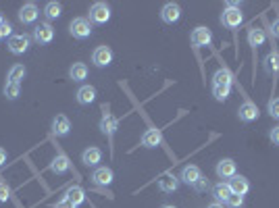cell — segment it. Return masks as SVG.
<instances>
[{
  "label": "cell",
  "instance_id": "cell-36",
  "mask_svg": "<svg viewBox=\"0 0 279 208\" xmlns=\"http://www.w3.org/2000/svg\"><path fill=\"white\" fill-rule=\"evenodd\" d=\"M192 187H194L196 192H206V189H208V181H206L204 177H200V179H198V181H196V183L192 185Z\"/></svg>",
  "mask_w": 279,
  "mask_h": 208
},
{
  "label": "cell",
  "instance_id": "cell-20",
  "mask_svg": "<svg viewBox=\"0 0 279 208\" xmlns=\"http://www.w3.org/2000/svg\"><path fill=\"white\" fill-rule=\"evenodd\" d=\"M96 100V88L94 85H82L80 90H77V102L84 104V106H88Z\"/></svg>",
  "mask_w": 279,
  "mask_h": 208
},
{
  "label": "cell",
  "instance_id": "cell-15",
  "mask_svg": "<svg viewBox=\"0 0 279 208\" xmlns=\"http://www.w3.org/2000/svg\"><path fill=\"white\" fill-rule=\"evenodd\" d=\"M38 6L33 4V2H28V4H23L21 8H19V21L21 23H33L38 19Z\"/></svg>",
  "mask_w": 279,
  "mask_h": 208
},
{
  "label": "cell",
  "instance_id": "cell-5",
  "mask_svg": "<svg viewBox=\"0 0 279 208\" xmlns=\"http://www.w3.org/2000/svg\"><path fill=\"white\" fill-rule=\"evenodd\" d=\"M192 44H194L196 48H202V46H208L213 42V31L208 27H196L194 31H192Z\"/></svg>",
  "mask_w": 279,
  "mask_h": 208
},
{
  "label": "cell",
  "instance_id": "cell-23",
  "mask_svg": "<svg viewBox=\"0 0 279 208\" xmlns=\"http://www.w3.org/2000/svg\"><path fill=\"white\" fill-rule=\"evenodd\" d=\"M231 83H233V75L229 69H219L213 77V85H229L231 88Z\"/></svg>",
  "mask_w": 279,
  "mask_h": 208
},
{
  "label": "cell",
  "instance_id": "cell-39",
  "mask_svg": "<svg viewBox=\"0 0 279 208\" xmlns=\"http://www.w3.org/2000/svg\"><path fill=\"white\" fill-rule=\"evenodd\" d=\"M271 31H273V36H275V38H279V19H275V21H273Z\"/></svg>",
  "mask_w": 279,
  "mask_h": 208
},
{
  "label": "cell",
  "instance_id": "cell-30",
  "mask_svg": "<svg viewBox=\"0 0 279 208\" xmlns=\"http://www.w3.org/2000/svg\"><path fill=\"white\" fill-rule=\"evenodd\" d=\"M265 67H267L269 73H277L279 71V54H277V50H273L271 54L267 56V65Z\"/></svg>",
  "mask_w": 279,
  "mask_h": 208
},
{
  "label": "cell",
  "instance_id": "cell-4",
  "mask_svg": "<svg viewBox=\"0 0 279 208\" xmlns=\"http://www.w3.org/2000/svg\"><path fill=\"white\" fill-rule=\"evenodd\" d=\"M29 44H31V40H29V36H25V33L8 38V50H11L13 54H25V52L29 50Z\"/></svg>",
  "mask_w": 279,
  "mask_h": 208
},
{
  "label": "cell",
  "instance_id": "cell-29",
  "mask_svg": "<svg viewBox=\"0 0 279 208\" xmlns=\"http://www.w3.org/2000/svg\"><path fill=\"white\" fill-rule=\"evenodd\" d=\"M19 94H21V83H8L4 85V96L6 100H17L19 98Z\"/></svg>",
  "mask_w": 279,
  "mask_h": 208
},
{
  "label": "cell",
  "instance_id": "cell-12",
  "mask_svg": "<svg viewBox=\"0 0 279 208\" xmlns=\"http://www.w3.org/2000/svg\"><path fill=\"white\" fill-rule=\"evenodd\" d=\"M227 185L231 189V194H240V196H246L248 194V189H250V183H248V179L246 177H242V175H235L227 181Z\"/></svg>",
  "mask_w": 279,
  "mask_h": 208
},
{
  "label": "cell",
  "instance_id": "cell-19",
  "mask_svg": "<svg viewBox=\"0 0 279 208\" xmlns=\"http://www.w3.org/2000/svg\"><path fill=\"white\" fill-rule=\"evenodd\" d=\"M65 200H69L73 206H80L85 202V192H84V187L80 185H71L67 189V194H65Z\"/></svg>",
  "mask_w": 279,
  "mask_h": 208
},
{
  "label": "cell",
  "instance_id": "cell-42",
  "mask_svg": "<svg viewBox=\"0 0 279 208\" xmlns=\"http://www.w3.org/2000/svg\"><path fill=\"white\" fill-rule=\"evenodd\" d=\"M163 208H175V206H163Z\"/></svg>",
  "mask_w": 279,
  "mask_h": 208
},
{
  "label": "cell",
  "instance_id": "cell-40",
  "mask_svg": "<svg viewBox=\"0 0 279 208\" xmlns=\"http://www.w3.org/2000/svg\"><path fill=\"white\" fill-rule=\"evenodd\" d=\"M4 164H6V150L0 148V169H2Z\"/></svg>",
  "mask_w": 279,
  "mask_h": 208
},
{
  "label": "cell",
  "instance_id": "cell-14",
  "mask_svg": "<svg viewBox=\"0 0 279 208\" xmlns=\"http://www.w3.org/2000/svg\"><path fill=\"white\" fill-rule=\"evenodd\" d=\"M163 144V135L159 129H146L142 135V146L144 148H156V146Z\"/></svg>",
  "mask_w": 279,
  "mask_h": 208
},
{
  "label": "cell",
  "instance_id": "cell-13",
  "mask_svg": "<svg viewBox=\"0 0 279 208\" xmlns=\"http://www.w3.org/2000/svg\"><path fill=\"white\" fill-rule=\"evenodd\" d=\"M112 171L109 169V167H98L94 173H92V181L96 185H100V187H107V185H111L112 183Z\"/></svg>",
  "mask_w": 279,
  "mask_h": 208
},
{
  "label": "cell",
  "instance_id": "cell-24",
  "mask_svg": "<svg viewBox=\"0 0 279 208\" xmlns=\"http://www.w3.org/2000/svg\"><path fill=\"white\" fill-rule=\"evenodd\" d=\"M69 77H71L73 81H84L85 77H88V67L84 63H73L71 69H69Z\"/></svg>",
  "mask_w": 279,
  "mask_h": 208
},
{
  "label": "cell",
  "instance_id": "cell-17",
  "mask_svg": "<svg viewBox=\"0 0 279 208\" xmlns=\"http://www.w3.org/2000/svg\"><path fill=\"white\" fill-rule=\"evenodd\" d=\"M217 175L221 179H231L235 175V162L231 158H223L217 164Z\"/></svg>",
  "mask_w": 279,
  "mask_h": 208
},
{
  "label": "cell",
  "instance_id": "cell-21",
  "mask_svg": "<svg viewBox=\"0 0 279 208\" xmlns=\"http://www.w3.org/2000/svg\"><path fill=\"white\" fill-rule=\"evenodd\" d=\"M69 167H71V162H69V158H67V156H63V154H56L55 158H52V162H50V171L56 173V175L67 173Z\"/></svg>",
  "mask_w": 279,
  "mask_h": 208
},
{
  "label": "cell",
  "instance_id": "cell-41",
  "mask_svg": "<svg viewBox=\"0 0 279 208\" xmlns=\"http://www.w3.org/2000/svg\"><path fill=\"white\" fill-rule=\"evenodd\" d=\"M206 208H223V204L221 202H213L211 206H206Z\"/></svg>",
  "mask_w": 279,
  "mask_h": 208
},
{
  "label": "cell",
  "instance_id": "cell-33",
  "mask_svg": "<svg viewBox=\"0 0 279 208\" xmlns=\"http://www.w3.org/2000/svg\"><path fill=\"white\" fill-rule=\"evenodd\" d=\"M269 115L273 119H279V98H273L269 102Z\"/></svg>",
  "mask_w": 279,
  "mask_h": 208
},
{
  "label": "cell",
  "instance_id": "cell-11",
  "mask_svg": "<svg viewBox=\"0 0 279 208\" xmlns=\"http://www.w3.org/2000/svg\"><path fill=\"white\" fill-rule=\"evenodd\" d=\"M69 131H71V121L65 115H58L52 119V133L56 137H65V135H69Z\"/></svg>",
  "mask_w": 279,
  "mask_h": 208
},
{
  "label": "cell",
  "instance_id": "cell-27",
  "mask_svg": "<svg viewBox=\"0 0 279 208\" xmlns=\"http://www.w3.org/2000/svg\"><path fill=\"white\" fill-rule=\"evenodd\" d=\"M248 44H250V46H254V48L263 46V44H265V31H263V29L252 27V29L248 31Z\"/></svg>",
  "mask_w": 279,
  "mask_h": 208
},
{
  "label": "cell",
  "instance_id": "cell-8",
  "mask_svg": "<svg viewBox=\"0 0 279 208\" xmlns=\"http://www.w3.org/2000/svg\"><path fill=\"white\" fill-rule=\"evenodd\" d=\"M92 63L96 67H109L112 63V50L109 46H98L92 52Z\"/></svg>",
  "mask_w": 279,
  "mask_h": 208
},
{
  "label": "cell",
  "instance_id": "cell-18",
  "mask_svg": "<svg viewBox=\"0 0 279 208\" xmlns=\"http://www.w3.org/2000/svg\"><path fill=\"white\" fill-rule=\"evenodd\" d=\"M200 177L202 175H200V169L196 167V164H188V167H184V171H181L179 181H184V183H188V185H194Z\"/></svg>",
  "mask_w": 279,
  "mask_h": 208
},
{
  "label": "cell",
  "instance_id": "cell-38",
  "mask_svg": "<svg viewBox=\"0 0 279 208\" xmlns=\"http://www.w3.org/2000/svg\"><path fill=\"white\" fill-rule=\"evenodd\" d=\"M55 208H77V206H73L71 202H69V200H65V198H63V200H60V202H58V204H56Z\"/></svg>",
  "mask_w": 279,
  "mask_h": 208
},
{
  "label": "cell",
  "instance_id": "cell-32",
  "mask_svg": "<svg viewBox=\"0 0 279 208\" xmlns=\"http://www.w3.org/2000/svg\"><path fill=\"white\" fill-rule=\"evenodd\" d=\"M225 204H227L229 208H240V206H244V196H240V194H231L227 200H225Z\"/></svg>",
  "mask_w": 279,
  "mask_h": 208
},
{
  "label": "cell",
  "instance_id": "cell-26",
  "mask_svg": "<svg viewBox=\"0 0 279 208\" xmlns=\"http://www.w3.org/2000/svg\"><path fill=\"white\" fill-rule=\"evenodd\" d=\"M25 77V67L23 65H13L11 71L6 75V81L8 83H21V79Z\"/></svg>",
  "mask_w": 279,
  "mask_h": 208
},
{
  "label": "cell",
  "instance_id": "cell-25",
  "mask_svg": "<svg viewBox=\"0 0 279 208\" xmlns=\"http://www.w3.org/2000/svg\"><path fill=\"white\" fill-rule=\"evenodd\" d=\"M213 196H215L217 202H225V200H227V198L231 196V189H229V185L225 183V181H221V183H217V185L213 187Z\"/></svg>",
  "mask_w": 279,
  "mask_h": 208
},
{
  "label": "cell",
  "instance_id": "cell-9",
  "mask_svg": "<svg viewBox=\"0 0 279 208\" xmlns=\"http://www.w3.org/2000/svg\"><path fill=\"white\" fill-rule=\"evenodd\" d=\"M258 106L254 102H250V100H246L240 106V110H238V117H240V121H244V123H250V121H256L258 119Z\"/></svg>",
  "mask_w": 279,
  "mask_h": 208
},
{
  "label": "cell",
  "instance_id": "cell-2",
  "mask_svg": "<svg viewBox=\"0 0 279 208\" xmlns=\"http://www.w3.org/2000/svg\"><path fill=\"white\" fill-rule=\"evenodd\" d=\"M242 21H244V15H242V11L238 6H227L221 15V23L225 25V27L235 29V27H240L242 25Z\"/></svg>",
  "mask_w": 279,
  "mask_h": 208
},
{
  "label": "cell",
  "instance_id": "cell-34",
  "mask_svg": "<svg viewBox=\"0 0 279 208\" xmlns=\"http://www.w3.org/2000/svg\"><path fill=\"white\" fill-rule=\"evenodd\" d=\"M8 198H11V187H8L6 183H2V181H0V204L6 202Z\"/></svg>",
  "mask_w": 279,
  "mask_h": 208
},
{
  "label": "cell",
  "instance_id": "cell-31",
  "mask_svg": "<svg viewBox=\"0 0 279 208\" xmlns=\"http://www.w3.org/2000/svg\"><path fill=\"white\" fill-rule=\"evenodd\" d=\"M229 90H231L229 85H213V96L219 102H223L229 98Z\"/></svg>",
  "mask_w": 279,
  "mask_h": 208
},
{
  "label": "cell",
  "instance_id": "cell-6",
  "mask_svg": "<svg viewBox=\"0 0 279 208\" xmlns=\"http://www.w3.org/2000/svg\"><path fill=\"white\" fill-rule=\"evenodd\" d=\"M33 40L40 42V44H50L55 40V27L50 23H40L36 29H33Z\"/></svg>",
  "mask_w": 279,
  "mask_h": 208
},
{
  "label": "cell",
  "instance_id": "cell-7",
  "mask_svg": "<svg viewBox=\"0 0 279 208\" xmlns=\"http://www.w3.org/2000/svg\"><path fill=\"white\" fill-rule=\"evenodd\" d=\"M117 129H119V121H117V117H112L111 112L107 110V106H104V115H102V119H100V131H102L104 135L112 137Z\"/></svg>",
  "mask_w": 279,
  "mask_h": 208
},
{
  "label": "cell",
  "instance_id": "cell-35",
  "mask_svg": "<svg viewBox=\"0 0 279 208\" xmlns=\"http://www.w3.org/2000/svg\"><path fill=\"white\" fill-rule=\"evenodd\" d=\"M11 33H13L11 23H8V21H2V23H0V38H6V36H11Z\"/></svg>",
  "mask_w": 279,
  "mask_h": 208
},
{
  "label": "cell",
  "instance_id": "cell-28",
  "mask_svg": "<svg viewBox=\"0 0 279 208\" xmlns=\"http://www.w3.org/2000/svg\"><path fill=\"white\" fill-rule=\"evenodd\" d=\"M60 11H63V6H60V2H48L44 6V15L46 19H58L60 17Z\"/></svg>",
  "mask_w": 279,
  "mask_h": 208
},
{
  "label": "cell",
  "instance_id": "cell-10",
  "mask_svg": "<svg viewBox=\"0 0 279 208\" xmlns=\"http://www.w3.org/2000/svg\"><path fill=\"white\" fill-rule=\"evenodd\" d=\"M179 17H181V8L177 2H167L161 8V19L165 23H175L179 21Z\"/></svg>",
  "mask_w": 279,
  "mask_h": 208
},
{
  "label": "cell",
  "instance_id": "cell-3",
  "mask_svg": "<svg viewBox=\"0 0 279 208\" xmlns=\"http://www.w3.org/2000/svg\"><path fill=\"white\" fill-rule=\"evenodd\" d=\"M111 19V6L107 2H96L92 4L90 8V21L92 23H98V25H104Z\"/></svg>",
  "mask_w": 279,
  "mask_h": 208
},
{
  "label": "cell",
  "instance_id": "cell-22",
  "mask_svg": "<svg viewBox=\"0 0 279 208\" xmlns=\"http://www.w3.org/2000/svg\"><path fill=\"white\" fill-rule=\"evenodd\" d=\"M179 183H181V181L175 175H171V173H165V175L159 179L161 192H175V189L179 187Z\"/></svg>",
  "mask_w": 279,
  "mask_h": 208
},
{
  "label": "cell",
  "instance_id": "cell-16",
  "mask_svg": "<svg viewBox=\"0 0 279 208\" xmlns=\"http://www.w3.org/2000/svg\"><path fill=\"white\" fill-rule=\"evenodd\" d=\"M82 160H84V164H88V167H96V164L102 160V150L96 148V146H90V148L84 150Z\"/></svg>",
  "mask_w": 279,
  "mask_h": 208
},
{
  "label": "cell",
  "instance_id": "cell-37",
  "mask_svg": "<svg viewBox=\"0 0 279 208\" xmlns=\"http://www.w3.org/2000/svg\"><path fill=\"white\" fill-rule=\"evenodd\" d=\"M269 137H271V142H273V144H277V146H279V125L271 129V133H269Z\"/></svg>",
  "mask_w": 279,
  "mask_h": 208
},
{
  "label": "cell",
  "instance_id": "cell-1",
  "mask_svg": "<svg viewBox=\"0 0 279 208\" xmlns=\"http://www.w3.org/2000/svg\"><path fill=\"white\" fill-rule=\"evenodd\" d=\"M69 31H71L73 38L85 40V38H90V33H92V25L85 17H77V19H73L71 25H69Z\"/></svg>",
  "mask_w": 279,
  "mask_h": 208
}]
</instances>
